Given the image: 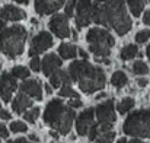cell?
I'll return each mask as SVG.
<instances>
[{"label": "cell", "instance_id": "obj_9", "mask_svg": "<svg viewBox=\"0 0 150 143\" xmlns=\"http://www.w3.org/2000/svg\"><path fill=\"white\" fill-rule=\"evenodd\" d=\"M95 115H96V120H98L99 124L114 126L115 120H117V115H115V111H114V102L112 101H105V102L99 104L95 108Z\"/></svg>", "mask_w": 150, "mask_h": 143}, {"label": "cell", "instance_id": "obj_27", "mask_svg": "<svg viewBox=\"0 0 150 143\" xmlns=\"http://www.w3.org/2000/svg\"><path fill=\"white\" fill-rule=\"evenodd\" d=\"M58 95L60 96H69V98H79V94L70 86V85H63L61 89L58 91Z\"/></svg>", "mask_w": 150, "mask_h": 143}, {"label": "cell", "instance_id": "obj_39", "mask_svg": "<svg viewBox=\"0 0 150 143\" xmlns=\"http://www.w3.org/2000/svg\"><path fill=\"white\" fill-rule=\"evenodd\" d=\"M7 143H31L28 139H25V137H19V139H16V140H9Z\"/></svg>", "mask_w": 150, "mask_h": 143}, {"label": "cell", "instance_id": "obj_25", "mask_svg": "<svg viewBox=\"0 0 150 143\" xmlns=\"http://www.w3.org/2000/svg\"><path fill=\"white\" fill-rule=\"evenodd\" d=\"M10 73H12L16 79H26V78L29 76V70H28L26 67H23V66H15Z\"/></svg>", "mask_w": 150, "mask_h": 143}, {"label": "cell", "instance_id": "obj_15", "mask_svg": "<svg viewBox=\"0 0 150 143\" xmlns=\"http://www.w3.org/2000/svg\"><path fill=\"white\" fill-rule=\"evenodd\" d=\"M0 18L3 21H12V22H16V21H22L26 18V13L16 7V6H12V4H6L0 9Z\"/></svg>", "mask_w": 150, "mask_h": 143}, {"label": "cell", "instance_id": "obj_32", "mask_svg": "<svg viewBox=\"0 0 150 143\" xmlns=\"http://www.w3.org/2000/svg\"><path fill=\"white\" fill-rule=\"evenodd\" d=\"M29 66L34 72H40L41 70V60L35 55V57H31V61H29Z\"/></svg>", "mask_w": 150, "mask_h": 143}, {"label": "cell", "instance_id": "obj_29", "mask_svg": "<svg viewBox=\"0 0 150 143\" xmlns=\"http://www.w3.org/2000/svg\"><path fill=\"white\" fill-rule=\"evenodd\" d=\"M150 40V29H143L136 34V43L137 44H144Z\"/></svg>", "mask_w": 150, "mask_h": 143}, {"label": "cell", "instance_id": "obj_50", "mask_svg": "<svg viewBox=\"0 0 150 143\" xmlns=\"http://www.w3.org/2000/svg\"><path fill=\"white\" fill-rule=\"evenodd\" d=\"M0 111H1V105H0Z\"/></svg>", "mask_w": 150, "mask_h": 143}, {"label": "cell", "instance_id": "obj_13", "mask_svg": "<svg viewBox=\"0 0 150 143\" xmlns=\"http://www.w3.org/2000/svg\"><path fill=\"white\" fill-rule=\"evenodd\" d=\"M21 92L26 94L32 99L42 101V86H41L40 80H37V79H28V80L22 82L21 83Z\"/></svg>", "mask_w": 150, "mask_h": 143}, {"label": "cell", "instance_id": "obj_46", "mask_svg": "<svg viewBox=\"0 0 150 143\" xmlns=\"http://www.w3.org/2000/svg\"><path fill=\"white\" fill-rule=\"evenodd\" d=\"M127 143H144V142H142L139 139H133V140H130V142H127Z\"/></svg>", "mask_w": 150, "mask_h": 143}, {"label": "cell", "instance_id": "obj_21", "mask_svg": "<svg viewBox=\"0 0 150 143\" xmlns=\"http://www.w3.org/2000/svg\"><path fill=\"white\" fill-rule=\"evenodd\" d=\"M137 54H139V48H137V46H134V44H128V46L122 47L121 53H120V55H121L122 60H131Z\"/></svg>", "mask_w": 150, "mask_h": 143}, {"label": "cell", "instance_id": "obj_23", "mask_svg": "<svg viewBox=\"0 0 150 143\" xmlns=\"http://www.w3.org/2000/svg\"><path fill=\"white\" fill-rule=\"evenodd\" d=\"M131 108H134V99L133 98H124L121 102H118V105H117V110H118V112L120 114H125V112H128Z\"/></svg>", "mask_w": 150, "mask_h": 143}, {"label": "cell", "instance_id": "obj_4", "mask_svg": "<svg viewBox=\"0 0 150 143\" xmlns=\"http://www.w3.org/2000/svg\"><path fill=\"white\" fill-rule=\"evenodd\" d=\"M26 41V29L21 25L4 28L0 32V53L9 58H15L23 53Z\"/></svg>", "mask_w": 150, "mask_h": 143}, {"label": "cell", "instance_id": "obj_1", "mask_svg": "<svg viewBox=\"0 0 150 143\" xmlns=\"http://www.w3.org/2000/svg\"><path fill=\"white\" fill-rule=\"evenodd\" d=\"M92 21L114 29L118 35L128 34L133 26L124 0H95L92 3Z\"/></svg>", "mask_w": 150, "mask_h": 143}, {"label": "cell", "instance_id": "obj_35", "mask_svg": "<svg viewBox=\"0 0 150 143\" xmlns=\"http://www.w3.org/2000/svg\"><path fill=\"white\" fill-rule=\"evenodd\" d=\"M0 117H1V120H10V118H12L10 112L6 111V110H1V111H0Z\"/></svg>", "mask_w": 150, "mask_h": 143}, {"label": "cell", "instance_id": "obj_40", "mask_svg": "<svg viewBox=\"0 0 150 143\" xmlns=\"http://www.w3.org/2000/svg\"><path fill=\"white\" fill-rule=\"evenodd\" d=\"M79 54H80V57H82L83 60H86V58H88V53H86L85 50H82V48H79Z\"/></svg>", "mask_w": 150, "mask_h": 143}, {"label": "cell", "instance_id": "obj_37", "mask_svg": "<svg viewBox=\"0 0 150 143\" xmlns=\"http://www.w3.org/2000/svg\"><path fill=\"white\" fill-rule=\"evenodd\" d=\"M95 60H96L98 63H103V64H109V63H111V60H109L108 57H95Z\"/></svg>", "mask_w": 150, "mask_h": 143}, {"label": "cell", "instance_id": "obj_24", "mask_svg": "<svg viewBox=\"0 0 150 143\" xmlns=\"http://www.w3.org/2000/svg\"><path fill=\"white\" fill-rule=\"evenodd\" d=\"M40 112H41V110L38 108V107H32L29 111H25L23 112V118L28 121V123H35L37 121V118L40 117Z\"/></svg>", "mask_w": 150, "mask_h": 143}, {"label": "cell", "instance_id": "obj_30", "mask_svg": "<svg viewBox=\"0 0 150 143\" xmlns=\"http://www.w3.org/2000/svg\"><path fill=\"white\" fill-rule=\"evenodd\" d=\"M26 130H28V127L22 121H12L10 123V132H13V133H23Z\"/></svg>", "mask_w": 150, "mask_h": 143}, {"label": "cell", "instance_id": "obj_20", "mask_svg": "<svg viewBox=\"0 0 150 143\" xmlns=\"http://www.w3.org/2000/svg\"><path fill=\"white\" fill-rule=\"evenodd\" d=\"M111 83H112L115 88L121 89L122 86H125V85L128 83V78H127V75H125L124 72L118 70V72H115V73L112 75V78H111Z\"/></svg>", "mask_w": 150, "mask_h": 143}, {"label": "cell", "instance_id": "obj_22", "mask_svg": "<svg viewBox=\"0 0 150 143\" xmlns=\"http://www.w3.org/2000/svg\"><path fill=\"white\" fill-rule=\"evenodd\" d=\"M127 3H128V7L134 16H140V13L143 12L144 4H146L144 0H127Z\"/></svg>", "mask_w": 150, "mask_h": 143}, {"label": "cell", "instance_id": "obj_17", "mask_svg": "<svg viewBox=\"0 0 150 143\" xmlns=\"http://www.w3.org/2000/svg\"><path fill=\"white\" fill-rule=\"evenodd\" d=\"M31 107H32V99L23 92H19L16 95V98L13 99V102H12V108L16 114H23Z\"/></svg>", "mask_w": 150, "mask_h": 143}, {"label": "cell", "instance_id": "obj_5", "mask_svg": "<svg viewBox=\"0 0 150 143\" xmlns=\"http://www.w3.org/2000/svg\"><path fill=\"white\" fill-rule=\"evenodd\" d=\"M122 130L133 137H150V110L133 111L125 118Z\"/></svg>", "mask_w": 150, "mask_h": 143}, {"label": "cell", "instance_id": "obj_45", "mask_svg": "<svg viewBox=\"0 0 150 143\" xmlns=\"http://www.w3.org/2000/svg\"><path fill=\"white\" fill-rule=\"evenodd\" d=\"M16 3H22V4H28L29 3V0H15Z\"/></svg>", "mask_w": 150, "mask_h": 143}, {"label": "cell", "instance_id": "obj_16", "mask_svg": "<svg viewBox=\"0 0 150 143\" xmlns=\"http://www.w3.org/2000/svg\"><path fill=\"white\" fill-rule=\"evenodd\" d=\"M61 58L55 54H47L44 57V60H41V70L45 76H50L51 73L55 70V69H60L61 67Z\"/></svg>", "mask_w": 150, "mask_h": 143}, {"label": "cell", "instance_id": "obj_26", "mask_svg": "<svg viewBox=\"0 0 150 143\" xmlns=\"http://www.w3.org/2000/svg\"><path fill=\"white\" fill-rule=\"evenodd\" d=\"M114 137H115V132L109 130V132H105V133L99 134L93 142L95 143H112L114 142Z\"/></svg>", "mask_w": 150, "mask_h": 143}, {"label": "cell", "instance_id": "obj_12", "mask_svg": "<svg viewBox=\"0 0 150 143\" xmlns=\"http://www.w3.org/2000/svg\"><path fill=\"white\" fill-rule=\"evenodd\" d=\"M95 123V108H86L76 118V130L79 136H86Z\"/></svg>", "mask_w": 150, "mask_h": 143}, {"label": "cell", "instance_id": "obj_8", "mask_svg": "<svg viewBox=\"0 0 150 143\" xmlns=\"http://www.w3.org/2000/svg\"><path fill=\"white\" fill-rule=\"evenodd\" d=\"M52 37L50 32H40L38 35H35L31 41V48H29V57H35L41 53H44L45 50H48L50 47H52Z\"/></svg>", "mask_w": 150, "mask_h": 143}, {"label": "cell", "instance_id": "obj_34", "mask_svg": "<svg viewBox=\"0 0 150 143\" xmlns=\"http://www.w3.org/2000/svg\"><path fill=\"white\" fill-rule=\"evenodd\" d=\"M0 137H4V139L9 137V130L3 123H0Z\"/></svg>", "mask_w": 150, "mask_h": 143}, {"label": "cell", "instance_id": "obj_18", "mask_svg": "<svg viewBox=\"0 0 150 143\" xmlns=\"http://www.w3.org/2000/svg\"><path fill=\"white\" fill-rule=\"evenodd\" d=\"M48 78H50V83L54 88H58V86H63V85H70V82H71L69 72L60 70V69H55Z\"/></svg>", "mask_w": 150, "mask_h": 143}, {"label": "cell", "instance_id": "obj_42", "mask_svg": "<svg viewBox=\"0 0 150 143\" xmlns=\"http://www.w3.org/2000/svg\"><path fill=\"white\" fill-rule=\"evenodd\" d=\"M105 96H106L105 92H100V94H98V96H95V98H96V99H102V98H105Z\"/></svg>", "mask_w": 150, "mask_h": 143}, {"label": "cell", "instance_id": "obj_3", "mask_svg": "<svg viewBox=\"0 0 150 143\" xmlns=\"http://www.w3.org/2000/svg\"><path fill=\"white\" fill-rule=\"evenodd\" d=\"M76 114L73 108L64 105L61 99H51L44 111V121L60 134H67L71 130Z\"/></svg>", "mask_w": 150, "mask_h": 143}, {"label": "cell", "instance_id": "obj_47", "mask_svg": "<svg viewBox=\"0 0 150 143\" xmlns=\"http://www.w3.org/2000/svg\"><path fill=\"white\" fill-rule=\"evenodd\" d=\"M146 55H147V58H149V61H150V46L146 48Z\"/></svg>", "mask_w": 150, "mask_h": 143}, {"label": "cell", "instance_id": "obj_2", "mask_svg": "<svg viewBox=\"0 0 150 143\" xmlns=\"http://www.w3.org/2000/svg\"><path fill=\"white\" fill-rule=\"evenodd\" d=\"M69 75L71 78V82H76L85 94H93L96 91H100L106 82L103 70L86 60L73 61L69 66Z\"/></svg>", "mask_w": 150, "mask_h": 143}, {"label": "cell", "instance_id": "obj_38", "mask_svg": "<svg viewBox=\"0 0 150 143\" xmlns=\"http://www.w3.org/2000/svg\"><path fill=\"white\" fill-rule=\"evenodd\" d=\"M143 22L146 25H150V10H146L144 15H143Z\"/></svg>", "mask_w": 150, "mask_h": 143}, {"label": "cell", "instance_id": "obj_6", "mask_svg": "<svg viewBox=\"0 0 150 143\" xmlns=\"http://www.w3.org/2000/svg\"><path fill=\"white\" fill-rule=\"evenodd\" d=\"M86 41L95 57H108L111 54V48L115 46L114 37L109 31L102 28H92L86 34Z\"/></svg>", "mask_w": 150, "mask_h": 143}, {"label": "cell", "instance_id": "obj_11", "mask_svg": "<svg viewBox=\"0 0 150 143\" xmlns=\"http://www.w3.org/2000/svg\"><path fill=\"white\" fill-rule=\"evenodd\" d=\"M16 88H18V82L12 73L4 72L0 75V98L4 102H9L12 99V94L16 91Z\"/></svg>", "mask_w": 150, "mask_h": 143}, {"label": "cell", "instance_id": "obj_41", "mask_svg": "<svg viewBox=\"0 0 150 143\" xmlns=\"http://www.w3.org/2000/svg\"><path fill=\"white\" fill-rule=\"evenodd\" d=\"M4 26H6V23H4V21H3V19L0 18V32H1V31L4 29Z\"/></svg>", "mask_w": 150, "mask_h": 143}, {"label": "cell", "instance_id": "obj_14", "mask_svg": "<svg viewBox=\"0 0 150 143\" xmlns=\"http://www.w3.org/2000/svg\"><path fill=\"white\" fill-rule=\"evenodd\" d=\"M66 0H35V10L40 15H51L55 13Z\"/></svg>", "mask_w": 150, "mask_h": 143}, {"label": "cell", "instance_id": "obj_33", "mask_svg": "<svg viewBox=\"0 0 150 143\" xmlns=\"http://www.w3.org/2000/svg\"><path fill=\"white\" fill-rule=\"evenodd\" d=\"M67 105H69L70 108H80L83 104H82V101H80L79 98H71V99H69Z\"/></svg>", "mask_w": 150, "mask_h": 143}, {"label": "cell", "instance_id": "obj_7", "mask_svg": "<svg viewBox=\"0 0 150 143\" xmlns=\"http://www.w3.org/2000/svg\"><path fill=\"white\" fill-rule=\"evenodd\" d=\"M92 21V0H77L76 3V25L85 28Z\"/></svg>", "mask_w": 150, "mask_h": 143}, {"label": "cell", "instance_id": "obj_48", "mask_svg": "<svg viewBox=\"0 0 150 143\" xmlns=\"http://www.w3.org/2000/svg\"><path fill=\"white\" fill-rule=\"evenodd\" d=\"M117 143H127V140H125V137H121V139H118Z\"/></svg>", "mask_w": 150, "mask_h": 143}, {"label": "cell", "instance_id": "obj_49", "mask_svg": "<svg viewBox=\"0 0 150 143\" xmlns=\"http://www.w3.org/2000/svg\"><path fill=\"white\" fill-rule=\"evenodd\" d=\"M45 91H47V94H51V92H52V89H51L50 86H45Z\"/></svg>", "mask_w": 150, "mask_h": 143}, {"label": "cell", "instance_id": "obj_10", "mask_svg": "<svg viewBox=\"0 0 150 143\" xmlns=\"http://www.w3.org/2000/svg\"><path fill=\"white\" fill-rule=\"evenodd\" d=\"M50 31L55 34L58 38H69L70 37V28H69V18L66 15H54L50 19Z\"/></svg>", "mask_w": 150, "mask_h": 143}, {"label": "cell", "instance_id": "obj_43", "mask_svg": "<svg viewBox=\"0 0 150 143\" xmlns=\"http://www.w3.org/2000/svg\"><path fill=\"white\" fill-rule=\"evenodd\" d=\"M50 134H51V137H54V139H57V137H58V133H57V132H54V130L50 132Z\"/></svg>", "mask_w": 150, "mask_h": 143}, {"label": "cell", "instance_id": "obj_19", "mask_svg": "<svg viewBox=\"0 0 150 143\" xmlns=\"http://www.w3.org/2000/svg\"><path fill=\"white\" fill-rule=\"evenodd\" d=\"M58 54H60L64 60H70V58H74V57L77 55V48L74 47L73 44L63 43V44L58 47Z\"/></svg>", "mask_w": 150, "mask_h": 143}, {"label": "cell", "instance_id": "obj_31", "mask_svg": "<svg viewBox=\"0 0 150 143\" xmlns=\"http://www.w3.org/2000/svg\"><path fill=\"white\" fill-rule=\"evenodd\" d=\"M76 3H77V0H69V1L66 3V9H64V15H66L67 18H70V16H73V12H74V9H76Z\"/></svg>", "mask_w": 150, "mask_h": 143}, {"label": "cell", "instance_id": "obj_36", "mask_svg": "<svg viewBox=\"0 0 150 143\" xmlns=\"http://www.w3.org/2000/svg\"><path fill=\"white\" fill-rule=\"evenodd\" d=\"M147 83H149V80H147L146 78H139V79H137V85H139L140 88H144Z\"/></svg>", "mask_w": 150, "mask_h": 143}, {"label": "cell", "instance_id": "obj_28", "mask_svg": "<svg viewBox=\"0 0 150 143\" xmlns=\"http://www.w3.org/2000/svg\"><path fill=\"white\" fill-rule=\"evenodd\" d=\"M133 70H134L136 75H146V73L149 72V66H147L144 61L137 60V61H134V64H133Z\"/></svg>", "mask_w": 150, "mask_h": 143}, {"label": "cell", "instance_id": "obj_44", "mask_svg": "<svg viewBox=\"0 0 150 143\" xmlns=\"http://www.w3.org/2000/svg\"><path fill=\"white\" fill-rule=\"evenodd\" d=\"M29 140H34V142H38V137H37L35 134H31V136H29Z\"/></svg>", "mask_w": 150, "mask_h": 143}]
</instances>
